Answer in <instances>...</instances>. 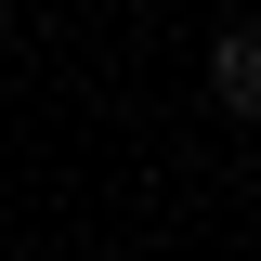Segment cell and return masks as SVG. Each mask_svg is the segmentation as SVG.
Instances as JSON below:
<instances>
[{"mask_svg":"<svg viewBox=\"0 0 261 261\" xmlns=\"http://www.w3.org/2000/svg\"><path fill=\"white\" fill-rule=\"evenodd\" d=\"M209 105H222V118H261V13H235V27L209 39Z\"/></svg>","mask_w":261,"mask_h":261,"instance_id":"obj_1","label":"cell"}]
</instances>
